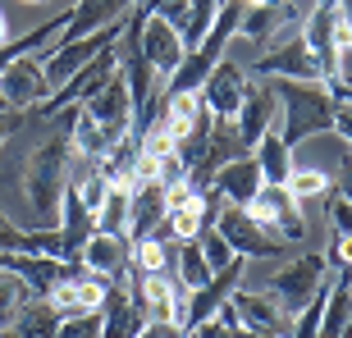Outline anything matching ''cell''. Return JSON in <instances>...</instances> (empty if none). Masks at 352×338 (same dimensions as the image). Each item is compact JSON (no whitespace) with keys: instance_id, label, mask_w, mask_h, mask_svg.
Segmentation results:
<instances>
[{"instance_id":"obj_1","label":"cell","mask_w":352,"mask_h":338,"mask_svg":"<svg viewBox=\"0 0 352 338\" xmlns=\"http://www.w3.org/2000/svg\"><path fill=\"white\" fill-rule=\"evenodd\" d=\"M69 165H74V133H69V115H60L46 124V137L28 151L23 174H19L28 206L37 215L32 229L60 220V196H65V183H69Z\"/></svg>"},{"instance_id":"obj_2","label":"cell","mask_w":352,"mask_h":338,"mask_svg":"<svg viewBox=\"0 0 352 338\" xmlns=\"http://www.w3.org/2000/svg\"><path fill=\"white\" fill-rule=\"evenodd\" d=\"M274 96H279V115H284V142L298 151L307 137L334 128V91L329 82H293V78H270Z\"/></svg>"},{"instance_id":"obj_3","label":"cell","mask_w":352,"mask_h":338,"mask_svg":"<svg viewBox=\"0 0 352 338\" xmlns=\"http://www.w3.org/2000/svg\"><path fill=\"white\" fill-rule=\"evenodd\" d=\"M325 274H329L325 251H298V256H288L284 265L265 279V293H274V302L293 315L298 306H307V302H311V293H320V288H325Z\"/></svg>"},{"instance_id":"obj_4","label":"cell","mask_w":352,"mask_h":338,"mask_svg":"<svg viewBox=\"0 0 352 338\" xmlns=\"http://www.w3.org/2000/svg\"><path fill=\"white\" fill-rule=\"evenodd\" d=\"M124 27H129V19H119V23L101 27V32H91V37H78V41H55L51 51H41V74H46V82L55 87H65L78 69H87L91 60L101 51H110L119 37H124Z\"/></svg>"},{"instance_id":"obj_5","label":"cell","mask_w":352,"mask_h":338,"mask_svg":"<svg viewBox=\"0 0 352 338\" xmlns=\"http://www.w3.org/2000/svg\"><path fill=\"white\" fill-rule=\"evenodd\" d=\"M252 220L261 224L270 238H279V243H302L307 238V210H302V201L293 192H288V183H261V192L252 196Z\"/></svg>"},{"instance_id":"obj_6","label":"cell","mask_w":352,"mask_h":338,"mask_svg":"<svg viewBox=\"0 0 352 338\" xmlns=\"http://www.w3.org/2000/svg\"><path fill=\"white\" fill-rule=\"evenodd\" d=\"M210 224L229 238V247H234L243 260H270V256H288V251H293L288 243H279V238L265 234L261 224L252 220L248 206H224L220 201V210L210 215Z\"/></svg>"},{"instance_id":"obj_7","label":"cell","mask_w":352,"mask_h":338,"mask_svg":"<svg viewBox=\"0 0 352 338\" xmlns=\"http://www.w3.org/2000/svg\"><path fill=\"white\" fill-rule=\"evenodd\" d=\"M124 284H129V293L138 297V306L146 311V320H160V325H179L183 320V306H188V288L174 284V274H138L129 265V274H124Z\"/></svg>"},{"instance_id":"obj_8","label":"cell","mask_w":352,"mask_h":338,"mask_svg":"<svg viewBox=\"0 0 352 338\" xmlns=\"http://www.w3.org/2000/svg\"><path fill=\"white\" fill-rule=\"evenodd\" d=\"M133 27H138V46H142V55L151 60V69H156L160 78H170L174 69L183 65V55H188L183 32L165 14H138V10H133Z\"/></svg>"},{"instance_id":"obj_9","label":"cell","mask_w":352,"mask_h":338,"mask_svg":"<svg viewBox=\"0 0 352 338\" xmlns=\"http://www.w3.org/2000/svg\"><path fill=\"white\" fill-rule=\"evenodd\" d=\"M248 74H256V78H293V82H316L320 78V65H316V55L311 46L302 37H284V41H274V46H265L256 60H252Z\"/></svg>"},{"instance_id":"obj_10","label":"cell","mask_w":352,"mask_h":338,"mask_svg":"<svg viewBox=\"0 0 352 338\" xmlns=\"http://www.w3.org/2000/svg\"><path fill=\"white\" fill-rule=\"evenodd\" d=\"M243 270H248V260L238 256V260H229L224 270L210 274V279L197 288V293H188V306H183V320H179L183 334H188V329H197L201 320H210V315H220V306L234 297V288L243 284Z\"/></svg>"},{"instance_id":"obj_11","label":"cell","mask_w":352,"mask_h":338,"mask_svg":"<svg viewBox=\"0 0 352 338\" xmlns=\"http://www.w3.org/2000/svg\"><path fill=\"white\" fill-rule=\"evenodd\" d=\"M248 65H234V60H220V65L206 74V82H201V105H206V115L215 119H238V105H243V96H248Z\"/></svg>"},{"instance_id":"obj_12","label":"cell","mask_w":352,"mask_h":338,"mask_svg":"<svg viewBox=\"0 0 352 338\" xmlns=\"http://www.w3.org/2000/svg\"><path fill=\"white\" fill-rule=\"evenodd\" d=\"M302 41L311 46L316 65H320V82H339L343 74V51H339V10L316 5L302 23Z\"/></svg>"},{"instance_id":"obj_13","label":"cell","mask_w":352,"mask_h":338,"mask_svg":"<svg viewBox=\"0 0 352 338\" xmlns=\"http://www.w3.org/2000/svg\"><path fill=\"white\" fill-rule=\"evenodd\" d=\"M229 306H234V315H238V329H261V334H279V338H288V329H293V315H288L284 306L274 302V293H265V288L252 293V288L238 284Z\"/></svg>"},{"instance_id":"obj_14","label":"cell","mask_w":352,"mask_h":338,"mask_svg":"<svg viewBox=\"0 0 352 338\" xmlns=\"http://www.w3.org/2000/svg\"><path fill=\"white\" fill-rule=\"evenodd\" d=\"M302 23V10L293 5V0H265V5H248V14H243V27H238V37L256 41V46H274V41H284L288 27Z\"/></svg>"},{"instance_id":"obj_15","label":"cell","mask_w":352,"mask_h":338,"mask_svg":"<svg viewBox=\"0 0 352 338\" xmlns=\"http://www.w3.org/2000/svg\"><path fill=\"white\" fill-rule=\"evenodd\" d=\"M261 165H256V156L252 151H243V156L224 160L220 169H215V188H210V196H220L224 206H252V196L261 192Z\"/></svg>"},{"instance_id":"obj_16","label":"cell","mask_w":352,"mask_h":338,"mask_svg":"<svg viewBox=\"0 0 352 338\" xmlns=\"http://www.w3.org/2000/svg\"><path fill=\"white\" fill-rule=\"evenodd\" d=\"M274 115H279V96H274V87L265 78L248 82V96H243L238 119H234V128H238V137H243L248 151L265 137V128H274Z\"/></svg>"},{"instance_id":"obj_17","label":"cell","mask_w":352,"mask_h":338,"mask_svg":"<svg viewBox=\"0 0 352 338\" xmlns=\"http://www.w3.org/2000/svg\"><path fill=\"white\" fill-rule=\"evenodd\" d=\"M165 215H170V188L156 179L138 183L129 196V243H142V238L160 234Z\"/></svg>"},{"instance_id":"obj_18","label":"cell","mask_w":352,"mask_h":338,"mask_svg":"<svg viewBox=\"0 0 352 338\" xmlns=\"http://www.w3.org/2000/svg\"><path fill=\"white\" fill-rule=\"evenodd\" d=\"M0 91H5V101L14 105V110H37L46 96H51V82H46V74H41V60L37 55H23V60H14L5 74H0Z\"/></svg>"},{"instance_id":"obj_19","label":"cell","mask_w":352,"mask_h":338,"mask_svg":"<svg viewBox=\"0 0 352 338\" xmlns=\"http://www.w3.org/2000/svg\"><path fill=\"white\" fill-rule=\"evenodd\" d=\"M146 325V311L138 306V297L129 293L124 279H110L101 302V338H138Z\"/></svg>"},{"instance_id":"obj_20","label":"cell","mask_w":352,"mask_h":338,"mask_svg":"<svg viewBox=\"0 0 352 338\" xmlns=\"http://www.w3.org/2000/svg\"><path fill=\"white\" fill-rule=\"evenodd\" d=\"M82 110H87V115L105 128V137H110V142H119V137L133 128V96H129V82L115 74V78H110L87 105H82Z\"/></svg>"},{"instance_id":"obj_21","label":"cell","mask_w":352,"mask_h":338,"mask_svg":"<svg viewBox=\"0 0 352 338\" xmlns=\"http://www.w3.org/2000/svg\"><path fill=\"white\" fill-rule=\"evenodd\" d=\"M129 256H133V243L124 234H105V229H96L78 251V260L91 274H101V279H124L129 274Z\"/></svg>"},{"instance_id":"obj_22","label":"cell","mask_w":352,"mask_h":338,"mask_svg":"<svg viewBox=\"0 0 352 338\" xmlns=\"http://www.w3.org/2000/svg\"><path fill=\"white\" fill-rule=\"evenodd\" d=\"M133 5H138V0H74V10H69V27H65V37H60V41H78V37L101 32V27L129 19Z\"/></svg>"},{"instance_id":"obj_23","label":"cell","mask_w":352,"mask_h":338,"mask_svg":"<svg viewBox=\"0 0 352 338\" xmlns=\"http://www.w3.org/2000/svg\"><path fill=\"white\" fill-rule=\"evenodd\" d=\"M170 265H174V284L188 288V293H197V288L206 284L210 265H206V251H201V243L197 238H183V243H170Z\"/></svg>"},{"instance_id":"obj_24","label":"cell","mask_w":352,"mask_h":338,"mask_svg":"<svg viewBox=\"0 0 352 338\" xmlns=\"http://www.w3.org/2000/svg\"><path fill=\"white\" fill-rule=\"evenodd\" d=\"M252 156H256V165H261L265 183H288V174H293V146L284 142L279 128H265V137L252 146Z\"/></svg>"},{"instance_id":"obj_25","label":"cell","mask_w":352,"mask_h":338,"mask_svg":"<svg viewBox=\"0 0 352 338\" xmlns=\"http://www.w3.org/2000/svg\"><path fill=\"white\" fill-rule=\"evenodd\" d=\"M69 133H74V151H78V156H91V160H105L110 146H115L87 110H69Z\"/></svg>"},{"instance_id":"obj_26","label":"cell","mask_w":352,"mask_h":338,"mask_svg":"<svg viewBox=\"0 0 352 338\" xmlns=\"http://www.w3.org/2000/svg\"><path fill=\"white\" fill-rule=\"evenodd\" d=\"M129 188H119V183H110V192H105V201L96 206V229H105V234H124L129 238Z\"/></svg>"},{"instance_id":"obj_27","label":"cell","mask_w":352,"mask_h":338,"mask_svg":"<svg viewBox=\"0 0 352 338\" xmlns=\"http://www.w3.org/2000/svg\"><path fill=\"white\" fill-rule=\"evenodd\" d=\"M37 297V293H32V284H28L23 274H14V270H0V329L10 325L14 315L23 311L28 302Z\"/></svg>"},{"instance_id":"obj_28","label":"cell","mask_w":352,"mask_h":338,"mask_svg":"<svg viewBox=\"0 0 352 338\" xmlns=\"http://www.w3.org/2000/svg\"><path fill=\"white\" fill-rule=\"evenodd\" d=\"M129 265L138 274H160L165 265H170V243L165 238H142V243H133V256H129Z\"/></svg>"},{"instance_id":"obj_29","label":"cell","mask_w":352,"mask_h":338,"mask_svg":"<svg viewBox=\"0 0 352 338\" xmlns=\"http://www.w3.org/2000/svg\"><path fill=\"white\" fill-rule=\"evenodd\" d=\"M325 188H329V174H325V169L293 165V174H288V192L298 196V201H307V196H325Z\"/></svg>"},{"instance_id":"obj_30","label":"cell","mask_w":352,"mask_h":338,"mask_svg":"<svg viewBox=\"0 0 352 338\" xmlns=\"http://www.w3.org/2000/svg\"><path fill=\"white\" fill-rule=\"evenodd\" d=\"M197 243H201V251H206V265H210V270H224L229 260H238V251L229 247V238H224L220 229H215V224H206Z\"/></svg>"},{"instance_id":"obj_31","label":"cell","mask_w":352,"mask_h":338,"mask_svg":"<svg viewBox=\"0 0 352 338\" xmlns=\"http://www.w3.org/2000/svg\"><path fill=\"white\" fill-rule=\"evenodd\" d=\"M55 338H101V311H69Z\"/></svg>"},{"instance_id":"obj_32","label":"cell","mask_w":352,"mask_h":338,"mask_svg":"<svg viewBox=\"0 0 352 338\" xmlns=\"http://www.w3.org/2000/svg\"><path fill=\"white\" fill-rule=\"evenodd\" d=\"M325 215H329V229H334V238L339 234H352V201L339 192V188H325Z\"/></svg>"},{"instance_id":"obj_33","label":"cell","mask_w":352,"mask_h":338,"mask_svg":"<svg viewBox=\"0 0 352 338\" xmlns=\"http://www.w3.org/2000/svg\"><path fill=\"white\" fill-rule=\"evenodd\" d=\"M329 133L352 151V101H339V96H334V128Z\"/></svg>"},{"instance_id":"obj_34","label":"cell","mask_w":352,"mask_h":338,"mask_svg":"<svg viewBox=\"0 0 352 338\" xmlns=\"http://www.w3.org/2000/svg\"><path fill=\"white\" fill-rule=\"evenodd\" d=\"M325 260L334 265V270H352V234H339V238H334V247L325 251Z\"/></svg>"},{"instance_id":"obj_35","label":"cell","mask_w":352,"mask_h":338,"mask_svg":"<svg viewBox=\"0 0 352 338\" xmlns=\"http://www.w3.org/2000/svg\"><path fill=\"white\" fill-rule=\"evenodd\" d=\"M329 188H339V192L352 201V151H348V146L339 151V169H334V179H329Z\"/></svg>"},{"instance_id":"obj_36","label":"cell","mask_w":352,"mask_h":338,"mask_svg":"<svg viewBox=\"0 0 352 338\" xmlns=\"http://www.w3.org/2000/svg\"><path fill=\"white\" fill-rule=\"evenodd\" d=\"M188 338H234V329L224 325L220 315H210V320H201L197 329H188Z\"/></svg>"},{"instance_id":"obj_37","label":"cell","mask_w":352,"mask_h":338,"mask_svg":"<svg viewBox=\"0 0 352 338\" xmlns=\"http://www.w3.org/2000/svg\"><path fill=\"white\" fill-rule=\"evenodd\" d=\"M23 124H28V115H23V110H10V115L0 119V156H5V146H10V137H14L19 128H23Z\"/></svg>"},{"instance_id":"obj_38","label":"cell","mask_w":352,"mask_h":338,"mask_svg":"<svg viewBox=\"0 0 352 338\" xmlns=\"http://www.w3.org/2000/svg\"><path fill=\"white\" fill-rule=\"evenodd\" d=\"M138 338H183V329L179 325H160V320H146Z\"/></svg>"},{"instance_id":"obj_39","label":"cell","mask_w":352,"mask_h":338,"mask_svg":"<svg viewBox=\"0 0 352 338\" xmlns=\"http://www.w3.org/2000/svg\"><path fill=\"white\" fill-rule=\"evenodd\" d=\"M234 338H279V334H261V329H238Z\"/></svg>"},{"instance_id":"obj_40","label":"cell","mask_w":352,"mask_h":338,"mask_svg":"<svg viewBox=\"0 0 352 338\" xmlns=\"http://www.w3.org/2000/svg\"><path fill=\"white\" fill-rule=\"evenodd\" d=\"M0 41H10V19L0 14Z\"/></svg>"},{"instance_id":"obj_41","label":"cell","mask_w":352,"mask_h":338,"mask_svg":"<svg viewBox=\"0 0 352 338\" xmlns=\"http://www.w3.org/2000/svg\"><path fill=\"white\" fill-rule=\"evenodd\" d=\"M10 110H14V105H10V101H5V91H0V119L10 115Z\"/></svg>"},{"instance_id":"obj_42","label":"cell","mask_w":352,"mask_h":338,"mask_svg":"<svg viewBox=\"0 0 352 338\" xmlns=\"http://www.w3.org/2000/svg\"><path fill=\"white\" fill-rule=\"evenodd\" d=\"M316 5H325V10H339L343 0H316Z\"/></svg>"},{"instance_id":"obj_43","label":"cell","mask_w":352,"mask_h":338,"mask_svg":"<svg viewBox=\"0 0 352 338\" xmlns=\"http://www.w3.org/2000/svg\"><path fill=\"white\" fill-rule=\"evenodd\" d=\"M19 5H51V0H19Z\"/></svg>"},{"instance_id":"obj_44","label":"cell","mask_w":352,"mask_h":338,"mask_svg":"<svg viewBox=\"0 0 352 338\" xmlns=\"http://www.w3.org/2000/svg\"><path fill=\"white\" fill-rule=\"evenodd\" d=\"M339 338H352V320H348V325H343V334Z\"/></svg>"},{"instance_id":"obj_45","label":"cell","mask_w":352,"mask_h":338,"mask_svg":"<svg viewBox=\"0 0 352 338\" xmlns=\"http://www.w3.org/2000/svg\"><path fill=\"white\" fill-rule=\"evenodd\" d=\"M248 5H265V0H248Z\"/></svg>"},{"instance_id":"obj_46","label":"cell","mask_w":352,"mask_h":338,"mask_svg":"<svg viewBox=\"0 0 352 338\" xmlns=\"http://www.w3.org/2000/svg\"><path fill=\"white\" fill-rule=\"evenodd\" d=\"M183 338H188V334H183Z\"/></svg>"}]
</instances>
